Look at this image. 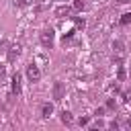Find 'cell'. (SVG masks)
<instances>
[{
	"label": "cell",
	"mask_w": 131,
	"mask_h": 131,
	"mask_svg": "<svg viewBox=\"0 0 131 131\" xmlns=\"http://www.w3.org/2000/svg\"><path fill=\"white\" fill-rule=\"evenodd\" d=\"M39 39H41V45H43V47H53V39H55L53 29H45V31H41Z\"/></svg>",
	"instance_id": "6da1fadb"
},
{
	"label": "cell",
	"mask_w": 131,
	"mask_h": 131,
	"mask_svg": "<svg viewBox=\"0 0 131 131\" xmlns=\"http://www.w3.org/2000/svg\"><path fill=\"white\" fill-rule=\"evenodd\" d=\"M27 78H29L31 84L41 80V70L37 68V63H29V66H27Z\"/></svg>",
	"instance_id": "7a4b0ae2"
},
{
	"label": "cell",
	"mask_w": 131,
	"mask_h": 131,
	"mask_svg": "<svg viewBox=\"0 0 131 131\" xmlns=\"http://www.w3.org/2000/svg\"><path fill=\"white\" fill-rule=\"evenodd\" d=\"M53 98L55 100H61L63 98V84L61 82H55L53 84Z\"/></svg>",
	"instance_id": "3957f363"
},
{
	"label": "cell",
	"mask_w": 131,
	"mask_h": 131,
	"mask_svg": "<svg viewBox=\"0 0 131 131\" xmlns=\"http://www.w3.org/2000/svg\"><path fill=\"white\" fill-rule=\"evenodd\" d=\"M55 14H57L59 18H66V16L72 14V6H59V8L55 10Z\"/></svg>",
	"instance_id": "277c9868"
},
{
	"label": "cell",
	"mask_w": 131,
	"mask_h": 131,
	"mask_svg": "<svg viewBox=\"0 0 131 131\" xmlns=\"http://www.w3.org/2000/svg\"><path fill=\"white\" fill-rule=\"evenodd\" d=\"M12 92H14L16 96L20 94V76H18V74L12 76Z\"/></svg>",
	"instance_id": "5b68a950"
},
{
	"label": "cell",
	"mask_w": 131,
	"mask_h": 131,
	"mask_svg": "<svg viewBox=\"0 0 131 131\" xmlns=\"http://www.w3.org/2000/svg\"><path fill=\"white\" fill-rule=\"evenodd\" d=\"M18 53H20V45H12L10 51H8V61H14L18 57Z\"/></svg>",
	"instance_id": "8992f818"
},
{
	"label": "cell",
	"mask_w": 131,
	"mask_h": 131,
	"mask_svg": "<svg viewBox=\"0 0 131 131\" xmlns=\"http://www.w3.org/2000/svg\"><path fill=\"white\" fill-rule=\"evenodd\" d=\"M51 113H53V104H51V102H45V104L41 106V115L47 119V117H51Z\"/></svg>",
	"instance_id": "52a82bcc"
},
{
	"label": "cell",
	"mask_w": 131,
	"mask_h": 131,
	"mask_svg": "<svg viewBox=\"0 0 131 131\" xmlns=\"http://www.w3.org/2000/svg\"><path fill=\"white\" fill-rule=\"evenodd\" d=\"M72 113L70 111H61V123H66V125H72Z\"/></svg>",
	"instance_id": "ba28073f"
},
{
	"label": "cell",
	"mask_w": 131,
	"mask_h": 131,
	"mask_svg": "<svg viewBox=\"0 0 131 131\" xmlns=\"http://www.w3.org/2000/svg\"><path fill=\"white\" fill-rule=\"evenodd\" d=\"M113 49H115V53H117L119 57L123 55V43H121V41H115V43H113Z\"/></svg>",
	"instance_id": "9c48e42d"
},
{
	"label": "cell",
	"mask_w": 131,
	"mask_h": 131,
	"mask_svg": "<svg viewBox=\"0 0 131 131\" xmlns=\"http://www.w3.org/2000/svg\"><path fill=\"white\" fill-rule=\"evenodd\" d=\"M74 23H76V27H78V29H84V27H86V20H84V18H80V16H74Z\"/></svg>",
	"instance_id": "30bf717a"
},
{
	"label": "cell",
	"mask_w": 131,
	"mask_h": 131,
	"mask_svg": "<svg viewBox=\"0 0 131 131\" xmlns=\"http://www.w3.org/2000/svg\"><path fill=\"white\" fill-rule=\"evenodd\" d=\"M84 6H86L84 0H74V8H76V10H84Z\"/></svg>",
	"instance_id": "8fae6325"
},
{
	"label": "cell",
	"mask_w": 131,
	"mask_h": 131,
	"mask_svg": "<svg viewBox=\"0 0 131 131\" xmlns=\"http://www.w3.org/2000/svg\"><path fill=\"white\" fill-rule=\"evenodd\" d=\"M129 23H131V12H125L121 16V25H129Z\"/></svg>",
	"instance_id": "7c38bea8"
},
{
	"label": "cell",
	"mask_w": 131,
	"mask_h": 131,
	"mask_svg": "<svg viewBox=\"0 0 131 131\" xmlns=\"http://www.w3.org/2000/svg\"><path fill=\"white\" fill-rule=\"evenodd\" d=\"M33 0H14V4L16 6H27V4H31Z\"/></svg>",
	"instance_id": "4fadbf2b"
},
{
	"label": "cell",
	"mask_w": 131,
	"mask_h": 131,
	"mask_svg": "<svg viewBox=\"0 0 131 131\" xmlns=\"http://www.w3.org/2000/svg\"><path fill=\"white\" fill-rule=\"evenodd\" d=\"M117 78H119V80H125V68H119V72H117Z\"/></svg>",
	"instance_id": "5bb4252c"
},
{
	"label": "cell",
	"mask_w": 131,
	"mask_h": 131,
	"mask_svg": "<svg viewBox=\"0 0 131 131\" xmlns=\"http://www.w3.org/2000/svg\"><path fill=\"white\" fill-rule=\"evenodd\" d=\"M88 121H90L88 117H80V121H78V123H80V125H88Z\"/></svg>",
	"instance_id": "9a60e30c"
},
{
	"label": "cell",
	"mask_w": 131,
	"mask_h": 131,
	"mask_svg": "<svg viewBox=\"0 0 131 131\" xmlns=\"http://www.w3.org/2000/svg\"><path fill=\"white\" fill-rule=\"evenodd\" d=\"M106 106H108V108H115V100L108 98V100H106Z\"/></svg>",
	"instance_id": "2e32d148"
},
{
	"label": "cell",
	"mask_w": 131,
	"mask_h": 131,
	"mask_svg": "<svg viewBox=\"0 0 131 131\" xmlns=\"http://www.w3.org/2000/svg\"><path fill=\"white\" fill-rule=\"evenodd\" d=\"M127 2H131V0H119V4H127Z\"/></svg>",
	"instance_id": "e0dca14e"
}]
</instances>
